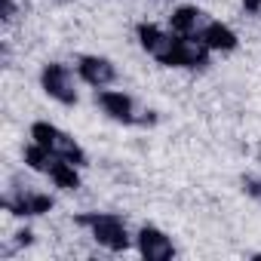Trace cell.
<instances>
[{"label":"cell","instance_id":"6da1fadb","mask_svg":"<svg viewBox=\"0 0 261 261\" xmlns=\"http://www.w3.org/2000/svg\"><path fill=\"white\" fill-rule=\"evenodd\" d=\"M74 224L83 227L105 252H129L136 246V237L129 233L126 221L117 212H80L74 215Z\"/></svg>","mask_w":261,"mask_h":261},{"label":"cell","instance_id":"7a4b0ae2","mask_svg":"<svg viewBox=\"0 0 261 261\" xmlns=\"http://www.w3.org/2000/svg\"><path fill=\"white\" fill-rule=\"evenodd\" d=\"M95 105L101 108L105 117H111L114 123H123V126H154L157 123V114L151 108H145L139 98H133L123 89H95Z\"/></svg>","mask_w":261,"mask_h":261},{"label":"cell","instance_id":"3957f363","mask_svg":"<svg viewBox=\"0 0 261 261\" xmlns=\"http://www.w3.org/2000/svg\"><path fill=\"white\" fill-rule=\"evenodd\" d=\"M22 160H25L28 169H34L37 175H46V178H49L56 188H62V191H77V188H80V172H77L80 166L62 160L59 154H53L49 148H43V145H37V142H31V145L25 148Z\"/></svg>","mask_w":261,"mask_h":261},{"label":"cell","instance_id":"277c9868","mask_svg":"<svg viewBox=\"0 0 261 261\" xmlns=\"http://www.w3.org/2000/svg\"><path fill=\"white\" fill-rule=\"evenodd\" d=\"M136 37H139V46L154 62L166 65V68H181V43H185V37H178L172 28H160L154 22H139Z\"/></svg>","mask_w":261,"mask_h":261},{"label":"cell","instance_id":"5b68a950","mask_svg":"<svg viewBox=\"0 0 261 261\" xmlns=\"http://www.w3.org/2000/svg\"><path fill=\"white\" fill-rule=\"evenodd\" d=\"M31 142L49 148L53 154H59L62 160H68V163H74V166H80V169L86 166V151H83V145H80L71 133H65L62 126H56V123H49V120H34V123H31Z\"/></svg>","mask_w":261,"mask_h":261},{"label":"cell","instance_id":"8992f818","mask_svg":"<svg viewBox=\"0 0 261 261\" xmlns=\"http://www.w3.org/2000/svg\"><path fill=\"white\" fill-rule=\"evenodd\" d=\"M77 83H80V74L71 71L65 62H46V65L40 68V89H43L53 101H59V105H65V108H71V105L80 101Z\"/></svg>","mask_w":261,"mask_h":261},{"label":"cell","instance_id":"52a82bcc","mask_svg":"<svg viewBox=\"0 0 261 261\" xmlns=\"http://www.w3.org/2000/svg\"><path fill=\"white\" fill-rule=\"evenodd\" d=\"M56 200L53 194L34 188V185H13L7 194H4V209L10 215H19V218H37V215H46L53 212Z\"/></svg>","mask_w":261,"mask_h":261},{"label":"cell","instance_id":"ba28073f","mask_svg":"<svg viewBox=\"0 0 261 261\" xmlns=\"http://www.w3.org/2000/svg\"><path fill=\"white\" fill-rule=\"evenodd\" d=\"M136 252L145 261H172L178 249L166 230H160L157 224H142L136 233Z\"/></svg>","mask_w":261,"mask_h":261},{"label":"cell","instance_id":"9c48e42d","mask_svg":"<svg viewBox=\"0 0 261 261\" xmlns=\"http://www.w3.org/2000/svg\"><path fill=\"white\" fill-rule=\"evenodd\" d=\"M74 71L80 74V80L92 89H108L117 83V65L108 59V56H95V53H86L77 59Z\"/></svg>","mask_w":261,"mask_h":261},{"label":"cell","instance_id":"30bf717a","mask_svg":"<svg viewBox=\"0 0 261 261\" xmlns=\"http://www.w3.org/2000/svg\"><path fill=\"white\" fill-rule=\"evenodd\" d=\"M212 22H215V19H212L206 10L191 7V4L175 7V10H172V16H169V28H172L178 37H191V40H200Z\"/></svg>","mask_w":261,"mask_h":261},{"label":"cell","instance_id":"8fae6325","mask_svg":"<svg viewBox=\"0 0 261 261\" xmlns=\"http://www.w3.org/2000/svg\"><path fill=\"white\" fill-rule=\"evenodd\" d=\"M200 43H206L209 53H233V49L240 46V37H237V31H233L230 25H224L221 19H215V22L206 28V34L200 37Z\"/></svg>","mask_w":261,"mask_h":261},{"label":"cell","instance_id":"7c38bea8","mask_svg":"<svg viewBox=\"0 0 261 261\" xmlns=\"http://www.w3.org/2000/svg\"><path fill=\"white\" fill-rule=\"evenodd\" d=\"M243 191L255 200V203H261V178H255V175H246L243 178Z\"/></svg>","mask_w":261,"mask_h":261},{"label":"cell","instance_id":"4fadbf2b","mask_svg":"<svg viewBox=\"0 0 261 261\" xmlns=\"http://www.w3.org/2000/svg\"><path fill=\"white\" fill-rule=\"evenodd\" d=\"M16 19V0H4V22L10 25Z\"/></svg>","mask_w":261,"mask_h":261},{"label":"cell","instance_id":"5bb4252c","mask_svg":"<svg viewBox=\"0 0 261 261\" xmlns=\"http://www.w3.org/2000/svg\"><path fill=\"white\" fill-rule=\"evenodd\" d=\"M31 240H34V230H28V227H25V230H19V233H16V246H28V243H31Z\"/></svg>","mask_w":261,"mask_h":261},{"label":"cell","instance_id":"9a60e30c","mask_svg":"<svg viewBox=\"0 0 261 261\" xmlns=\"http://www.w3.org/2000/svg\"><path fill=\"white\" fill-rule=\"evenodd\" d=\"M243 7H246V10H252V13H255V10H261V0H243Z\"/></svg>","mask_w":261,"mask_h":261}]
</instances>
